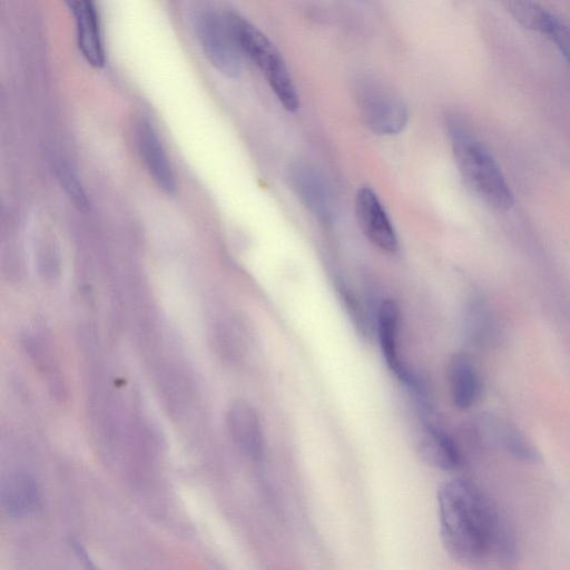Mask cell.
I'll use <instances>...</instances> for the list:
<instances>
[{
  "mask_svg": "<svg viewBox=\"0 0 570 570\" xmlns=\"http://www.w3.org/2000/svg\"><path fill=\"white\" fill-rule=\"evenodd\" d=\"M440 535L444 549L461 563H474L492 551L501 514L471 481L452 478L436 493Z\"/></svg>",
  "mask_w": 570,
  "mask_h": 570,
  "instance_id": "1",
  "label": "cell"
},
{
  "mask_svg": "<svg viewBox=\"0 0 570 570\" xmlns=\"http://www.w3.org/2000/svg\"><path fill=\"white\" fill-rule=\"evenodd\" d=\"M449 137L459 171L470 189L488 206L509 209L513 194L490 151L456 121L449 125Z\"/></svg>",
  "mask_w": 570,
  "mask_h": 570,
  "instance_id": "2",
  "label": "cell"
},
{
  "mask_svg": "<svg viewBox=\"0 0 570 570\" xmlns=\"http://www.w3.org/2000/svg\"><path fill=\"white\" fill-rule=\"evenodd\" d=\"M225 16L242 55L259 68L282 106L288 111L297 110L299 98L296 87L277 48L239 13L226 11Z\"/></svg>",
  "mask_w": 570,
  "mask_h": 570,
  "instance_id": "3",
  "label": "cell"
},
{
  "mask_svg": "<svg viewBox=\"0 0 570 570\" xmlns=\"http://www.w3.org/2000/svg\"><path fill=\"white\" fill-rule=\"evenodd\" d=\"M194 28L210 63L222 73L237 77L243 69V55L232 36L225 13L202 10L194 18Z\"/></svg>",
  "mask_w": 570,
  "mask_h": 570,
  "instance_id": "4",
  "label": "cell"
},
{
  "mask_svg": "<svg viewBox=\"0 0 570 570\" xmlns=\"http://www.w3.org/2000/svg\"><path fill=\"white\" fill-rule=\"evenodd\" d=\"M357 106L366 126L377 135H395L407 124L405 104L390 89L372 80L357 88Z\"/></svg>",
  "mask_w": 570,
  "mask_h": 570,
  "instance_id": "5",
  "label": "cell"
},
{
  "mask_svg": "<svg viewBox=\"0 0 570 570\" xmlns=\"http://www.w3.org/2000/svg\"><path fill=\"white\" fill-rule=\"evenodd\" d=\"M355 213L361 230L376 248L385 253L399 249L394 226L380 198L370 187L358 189Z\"/></svg>",
  "mask_w": 570,
  "mask_h": 570,
  "instance_id": "6",
  "label": "cell"
},
{
  "mask_svg": "<svg viewBox=\"0 0 570 570\" xmlns=\"http://www.w3.org/2000/svg\"><path fill=\"white\" fill-rule=\"evenodd\" d=\"M288 181L299 200L321 222L334 216V200L324 177L315 168L297 163L288 169Z\"/></svg>",
  "mask_w": 570,
  "mask_h": 570,
  "instance_id": "7",
  "label": "cell"
},
{
  "mask_svg": "<svg viewBox=\"0 0 570 570\" xmlns=\"http://www.w3.org/2000/svg\"><path fill=\"white\" fill-rule=\"evenodd\" d=\"M136 141L142 163L155 184L165 194L175 195L176 176L158 132L150 121L141 119L137 124Z\"/></svg>",
  "mask_w": 570,
  "mask_h": 570,
  "instance_id": "8",
  "label": "cell"
},
{
  "mask_svg": "<svg viewBox=\"0 0 570 570\" xmlns=\"http://www.w3.org/2000/svg\"><path fill=\"white\" fill-rule=\"evenodd\" d=\"M505 9L523 27L547 37L570 65V27L542 7L529 1H507Z\"/></svg>",
  "mask_w": 570,
  "mask_h": 570,
  "instance_id": "9",
  "label": "cell"
},
{
  "mask_svg": "<svg viewBox=\"0 0 570 570\" xmlns=\"http://www.w3.org/2000/svg\"><path fill=\"white\" fill-rule=\"evenodd\" d=\"M226 422L237 448L247 458L258 460L264 451V434L255 407L246 400H235L227 410Z\"/></svg>",
  "mask_w": 570,
  "mask_h": 570,
  "instance_id": "10",
  "label": "cell"
},
{
  "mask_svg": "<svg viewBox=\"0 0 570 570\" xmlns=\"http://www.w3.org/2000/svg\"><path fill=\"white\" fill-rule=\"evenodd\" d=\"M377 340L382 356L389 368L406 385L415 377L404 366L400 353V311L392 299H384L376 312Z\"/></svg>",
  "mask_w": 570,
  "mask_h": 570,
  "instance_id": "11",
  "label": "cell"
},
{
  "mask_svg": "<svg viewBox=\"0 0 570 570\" xmlns=\"http://www.w3.org/2000/svg\"><path fill=\"white\" fill-rule=\"evenodd\" d=\"M415 452L423 463L438 470L453 471L461 464V454L453 439L433 423H425L419 431Z\"/></svg>",
  "mask_w": 570,
  "mask_h": 570,
  "instance_id": "12",
  "label": "cell"
},
{
  "mask_svg": "<svg viewBox=\"0 0 570 570\" xmlns=\"http://www.w3.org/2000/svg\"><path fill=\"white\" fill-rule=\"evenodd\" d=\"M76 21L77 43L86 61L95 67L105 65V49L96 6L89 0L69 3Z\"/></svg>",
  "mask_w": 570,
  "mask_h": 570,
  "instance_id": "13",
  "label": "cell"
},
{
  "mask_svg": "<svg viewBox=\"0 0 570 570\" xmlns=\"http://www.w3.org/2000/svg\"><path fill=\"white\" fill-rule=\"evenodd\" d=\"M450 395L455 409H471L480 399L482 381L473 361L465 354L452 355L448 364Z\"/></svg>",
  "mask_w": 570,
  "mask_h": 570,
  "instance_id": "14",
  "label": "cell"
},
{
  "mask_svg": "<svg viewBox=\"0 0 570 570\" xmlns=\"http://www.w3.org/2000/svg\"><path fill=\"white\" fill-rule=\"evenodd\" d=\"M2 504L12 517H26L39 505L38 488L33 479L26 474L12 475L2 488Z\"/></svg>",
  "mask_w": 570,
  "mask_h": 570,
  "instance_id": "15",
  "label": "cell"
},
{
  "mask_svg": "<svg viewBox=\"0 0 570 570\" xmlns=\"http://www.w3.org/2000/svg\"><path fill=\"white\" fill-rule=\"evenodd\" d=\"M490 431L493 438L513 458L530 463H535L540 460V454L535 446L515 426L508 423H499L490 428Z\"/></svg>",
  "mask_w": 570,
  "mask_h": 570,
  "instance_id": "16",
  "label": "cell"
},
{
  "mask_svg": "<svg viewBox=\"0 0 570 570\" xmlns=\"http://www.w3.org/2000/svg\"><path fill=\"white\" fill-rule=\"evenodd\" d=\"M466 335L475 344L483 343L490 335V320L485 306L478 299H472L465 312Z\"/></svg>",
  "mask_w": 570,
  "mask_h": 570,
  "instance_id": "17",
  "label": "cell"
},
{
  "mask_svg": "<svg viewBox=\"0 0 570 570\" xmlns=\"http://www.w3.org/2000/svg\"><path fill=\"white\" fill-rule=\"evenodd\" d=\"M56 175L62 188L66 190L70 199L80 208H88V197L83 186L73 170L66 161H59L56 165Z\"/></svg>",
  "mask_w": 570,
  "mask_h": 570,
  "instance_id": "18",
  "label": "cell"
}]
</instances>
